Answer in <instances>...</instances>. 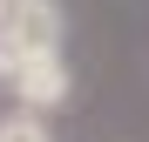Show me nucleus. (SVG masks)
Listing matches in <instances>:
<instances>
[{
  "label": "nucleus",
  "instance_id": "obj_1",
  "mask_svg": "<svg viewBox=\"0 0 149 142\" xmlns=\"http://www.w3.org/2000/svg\"><path fill=\"white\" fill-rule=\"evenodd\" d=\"M0 95L14 108H41V115H61L74 102V68L68 54H27V61H0Z\"/></svg>",
  "mask_w": 149,
  "mask_h": 142
},
{
  "label": "nucleus",
  "instance_id": "obj_3",
  "mask_svg": "<svg viewBox=\"0 0 149 142\" xmlns=\"http://www.w3.org/2000/svg\"><path fill=\"white\" fill-rule=\"evenodd\" d=\"M0 142H54V122H47L41 108H0Z\"/></svg>",
  "mask_w": 149,
  "mask_h": 142
},
{
  "label": "nucleus",
  "instance_id": "obj_2",
  "mask_svg": "<svg viewBox=\"0 0 149 142\" xmlns=\"http://www.w3.org/2000/svg\"><path fill=\"white\" fill-rule=\"evenodd\" d=\"M27 54H68L61 0H14L0 14V61H27Z\"/></svg>",
  "mask_w": 149,
  "mask_h": 142
},
{
  "label": "nucleus",
  "instance_id": "obj_4",
  "mask_svg": "<svg viewBox=\"0 0 149 142\" xmlns=\"http://www.w3.org/2000/svg\"><path fill=\"white\" fill-rule=\"evenodd\" d=\"M7 7H14V0H0V14H7Z\"/></svg>",
  "mask_w": 149,
  "mask_h": 142
}]
</instances>
